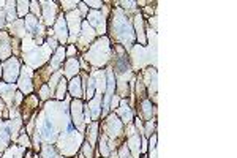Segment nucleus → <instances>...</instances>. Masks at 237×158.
<instances>
[{"instance_id": "obj_6", "label": "nucleus", "mask_w": 237, "mask_h": 158, "mask_svg": "<svg viewBox=\"0 0 237 158\" xmlns=\"http://www.w3.org/2000/svg\"><path fill=\"white\" fill-rule=\"evenodd\" d=\"M0 74H2V67H0Z\"/></svg>"}, {"instance_id": "obj_1", "label": "nucleus", "mask_w": 237, "mask_h": 158, "mask_svg": "<svg viewBox=\"0 0 237 158\" xmlns=\"http://www.w3.org/2000/svg\"><path fill=\"white\" fill-rule=\"evenodd\" d=\"M70 90H71V93H73L74 96H81L82 95V93H81V87H79V79L78 78H74L73 81H71Z\"/></svg>"}, {"instance_id": "obj_5", "label": "nucleus", "mask_w": 237, "mask_h": 158, "mask_svg": "<svg viewBox=\"0 0 237 158\" xmlns=\"http://www.w3.org/2000/svg\"><path fill=\"white\" fill-rule=\"evenodd\" d=\"M74 52H76V51H74V48H70V51H68V54H70V55H73Z\"/></svg>"}, {"instance_id": "obj_2", "label": "nucleus", "mask_w": 237, "mask_h": 158, "mask_svg": "<svg viewBox=\"0 0 237 158\" xmlns=\"http://www.w3.org/2000/svg\"><path fill=\"white\" fill-rule=\"evenodd\" d=\"M51 133H52V125L49 120H44L43 123V136L44 138H51Z\"/></svg>"}, {"instance_id": "obj_4", "label": "nucleus", "mask_w": 237, "mask_h": 158, "mask_svg": "<svg viewBox=\"0 0 237 158\" xmlns=\"http://www.w3.org/2000/svg\"><path fill=\"white\" fill-rule=\"evenodd\" d=\"M87 5H92L93 8H98V6H101V2H87Z\"/></svg>"}, {"instance_id": "obj_3", "label": "nucleus", "mask_w": 237, "mask_h": 158, "mask_svg": "<svg viewBox=\"0 0 237 158\" xmlns=\"http://www.w3.org/2000/svg\"><path fill=\"white\" fill-rule=\"evenodd\" d=\"M63 93H65V81L60 82V87H59V93H57V96H59V98H62Z\"/></svg>"}]
</instances>
